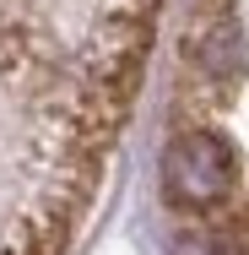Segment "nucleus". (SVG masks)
I'll list each match as a JSON object with an SVG mask.
<instances>
[{
    "label": "nucleus",
    "mask_w": 249,
    "mask_h": 255,
    "mask_svg": "<svg viewBox=\"0 0 249 255\" xmlns=\"http://www.w3.org/2000/svg\"><path fill=\"white\" fill-rule=\"evenodd\" d=\"M239 185V152L217 130H179L163 152V196L184 212L222 206Z\"/></svg>",
    "instance_id": "nucleus-1"
},
{
    "label": "nucleus",
    "mask_w": 249,
    "mask_h": 255,
    "mask_svg": "<svg viewBox=\"0 0 249 255\" xmlns=\"http://www.w3.org/2000/svg\"><path fill=\"white\" fill-rule=\"evenodd\" d=\"M195 60H200V71H211V76H233L239 60H244V49H239V27H233V22L206 27V33H200Z\"/></svg>",
    "instance_id": "nucleus-2"
}]
</instances>
